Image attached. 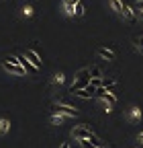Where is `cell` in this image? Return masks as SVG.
<instances>
[{
  "mask_svg": "<svg viewBox=\"0 0 143 148\" xmlns=\"http://www.w3.org/2000/svg\"><path fill=\"white\" fill-rule=\"evenodd\" d=\"M94 95H96V97H100L102 101H106L109 105H115V103H117V95H113V92H111V88H104V86H98Z\"/></svg>",
  "mask_w": 143,
  "mask_h": 148,
  "instance_id": "5b68a950",
  "label": "cell"
},
{
  "mask_svg": "<svg viewBox=\"0 0 143 148\" xmlns=\"http://www.w3.org/2000/svg\"><path fill=\"white\" fill-rule=\"evenodd\" d=\"M76 2L78 0H63V10L67 16H76Z\"/></svg>",
  "mask_w": 143,
  "mask_h": 148,
  "instance_id": "52a82bcc",
  "label": "cell"
},
{
  "mask_svg": "<svg viewBox=\"0 0 143 148\" xmlns=\"http://www.w3.org/2000/svg\"><path fill=\"white\" fill-rule=\"evenodd\" d=\"M90 76H92V78H102L104 74H102V70H100L98 66H92V68H90Z\"/></svg>",
  "mask_w": 143,
  "mask_h": 148,
  "instance_id": "5bb4252c",
  "label": "cell"
},
{
  "mask_svg": "<svg viewBox=\"0 0 143 148\" xmlns=\"http://www.w3.org/2000/svg\"><path fill=\"white\" fill-rule=\"evenodd\" d=\"M129 115H131V119H141V109L139 107H131L129 109Z\"/></svg>",
  "mask_w": 143,
  "mask_h": 148,
  "instance_id": "9a60e30c",
  "label": "cell"
},
{
  "mask_svg": "<svg viewBox=\"0 0 143 148\" xmlns=\"http://www.w3.org/2000/svg\"><path fill=\"white\" fill-rule=\"evenodd\" d=\"M63 117H65V115H61V113H51V117H49V119H51V123H61V121H63Z\"/></svg>",
  "mask_w": 143,
  "mask_h": 148,
  "instance_id": "e0dca14e",
  "label": "cell"
},
{
  "mask_svg": "<svg viewBox=\"0 0 143 148\" xmlns=\"http://www.w3.org/2000/svg\"><path fill=\"white\" fill-rule=\"evenodd\" d=\"M123 16L127 18V21H135V16H137V12H133V8L131 6H127L125 4V10H123Z\"/></svg>",
  "mask_w": 143,
  "mask_h": 148,
  "instance_id": "7c38bea8",
  "label": "cell"
},
{
  "mask_svg": "<svg viewBox=\"0 0 143 148\" xmlns=\"http://www.w3.org/2000/svg\"><path fill=\"white\" fill-rule=\"evenodd\" d=\"M115 84H117L115 78H111V76H102V84H100V86H104V88H113Z\"/></svg>",
  "mask_w": 143,
  "mask_h": 148,
  "instance_id": "4fadbf2b",
  "label": "cell"
},
{
  "mask_svg": "<svg viewBox=\"0 0 143 148\" xmlns=\"http://www.w3.org/2000/svg\"><path fill=\"white\" fill-rule=\"evenodd\" d=\"M10 132V121L6 117H0V134H8Z\"/></svg>",
  "mask_w": 143,
  "mask_h": 148,
  "instance_id": "8fae6325",
  "label": "cell"
},
{
  "mask_svg": "<svg viewBox=\"0 0 143 148\" xmlns=\"http://www.w3.org/2000/svg\"><path fill=\"white\" fill-rule=\"evenodd\" d=\"M21 10H23V14H25V16H31V14H33V6H31V4H27V6H23Z\"/></svg>",
  "mask_w": 143,
  "mask_h": 148,
  "instance_id": "ffe728a7",
  "label": "cell"
},
{
  "mask_svg": "<svg viewBox=\"0 0 143 148\" xmlns=\"http://www.w3.org/2000/svg\"><path fill=\"white\" fill-rule=\"evenodd\" d=\"M90 68H82L78 70V74L74 76V82H72V88L69 90H76V88H86L88 84H90Z\"/></svg>",
  "mask_w": 143,
  "mask_h": 148,
  "instance_id": "7a4b0ae2",
  "label": "cell"
},
{
  "mask_svg": "<svg viewBox=\"0 0 143 148\" xmlns=\"http://www.w3.org/2000/svg\"><path fill=\"white\" fill-rule=\"evenodd\" d=\"M31 2H35V0H31Z\"/></svg>",
  "mask_w": 143,
  "mask_h": 148,
  "instance_id": "d4e9b609",
  "label": "cell"
},
{
  "mask_svg": "<svg viewBox=\"0 0 143 148\" xmlns=\"http://www.w3.org/2000/svg\"><path fill=\"white\" fill-rule=\"evenodd\" d=\"M65 76H63V72H57V74H53V84H63Z\"/></svg>",
  "mask_w": 143,
  "mask_h": 148,
  "instance_id": "2e32d148",
  "label": "cell"
},
{
  "mask_svg": "<svg viewBox=\"0 0 143 148\" xmlns=\"http://www.w3.org/2000/svg\"><path fill=\"white\" fill-rule=\"evenodd\" d=\"M109 2H111V8H113L115 12L123 14V10H125V4L121 2V0H109Z\"/></svg>",
  "mask_w": 143,
  "mask_h": 148,
  "instance_id": "30bf717a",
  "label": "cell"
},
{
  "mask_svg": "<svg viewBox=\"0 0 143 148\" xmlns=\"http://www.w3.org/2000/svg\"><path fill=\"white\" fill-rule=\"evenodd\" d=\"M135 12H137V16H139L141 21H143V10H135Z\"/></svg>",
  "mask_w": 143,
  "mask_h": 148,
  "instance_id": "7402d4cb",
  "label": "cell"
},
{
  "mask_svg": "<svg viewBox=\"0 0 143 148\" xmlns=\"http://www.w3.org/2000/svg\"><path fill=\"white\" fill-rule=\"evenodd\" d=\"M98 56L100 58H106L109 62H113L117 56H115V51H111V49H106V47H98Z\"/></svg>",
  "mask_w": 143,
  "mask_h": 148,
  "instance_id": "9c48e42d",
  "label": "cell"
},
{
  "mask_svg": "<svg viewBox=\"0 0 143 148\" xmlns=\"http://www.w3.org/2000/svg\"><path fill=\"white\" fill-rule=\"evenodd\" d=\"M16 58H19V64H21V66H23V68H25L27 72H35V70H37V68L33 66V62H31V60L27 58L25 53H23V56H16Z\"/></svg>",
  "mask_w": 143,
  "mask_h": 148,
  "instance_id": "ba28073f",
  "label": "cell"
},
{
  "mask_svg": "<svg viewBox=\"0 0 143 148\" xmlns=\"http://www.w3.org/2000/svg\"><path fill=\"white\" fill-rule=\"evenodd\" d=\"M51 109H53V113H61L65 117H78V109L72 105H65V103H55Z\"/></svg>",
  "mask_w": 143,
  "mask_h": 148,
  "instance_id": "277c9868",
  "label": "cell"
},
{
  "mask_svg": "<svg viewBox=\"0 0 143 148\" xmlns=\"http://www.w3.org/2000/svg\"><path fill=\"white\" fill-rule=\"evenodd\" d=\"M59 148H72V146H69V142H63V144H61Z\"/></svg>",
  "mask_w": 143,
  "mask_h": 148,
  "instance_id": "603a6c76",
  "label": "cell"
},
{
  "mask_svg": "<svg viewBox=\"0 0 143 148\" xmlns=\"http://www.w3.org/2000/svg\"><path fill=\"white\" fill-rule=\"evenodd\" d=\"M2 68L6 70V72H10V74H16V76H27V70L19 64V58L16 60H2Z\"/></svg>",
  "mask_w": 143,
  "mask_h": 148,
  "instance_id": "3957f363",
  "label": "cell"
},
{
  "mask_svg": "<svg viewBox=\"0 0 143 148\" xmlns=\"http://www.w3.org/2000/svg\"><path fill=\"white\" fill-rule=\"evenodd\" d=\"M76 16H84V4H82V0L76 2Z\"/></svg>",
  "mask_w": 143,
  "mask_h": 148,
  "instance_id": "d6986e66",
  "label": "cell"
},
{
  "mask_svg": "<svg viewBox=\"0 0 143 148\" xmlns=\"http://www.w3.org/2000/svg\"><path fill=\"white\" fill-rule=\"evenodd\" d=\"M25 56H27V58H29V60L33 62V66L37 68V70H39V68L43 66V60L39 58V53H37V51H33V49H25Z\"/></svg>",
  "mask_w": 143,
  "mask_h": 148,
  "instance_id": "8992f818",
  "label": "cell"
},
{
  "mask_svg": "<svg viewBox=\"0 0 143 148\" xmlns=\"http://www.w3.org/2000/svg\"><path fill=\"white\" fill-rule=\"evenodd\" d=\"M90 84H92V86H96V88H98V86H100V84H102V78H90Z\"/></svg>",
  "mask_w": 143,
  "mask_h": 148,
  "instance_id": "44dd1931",
  "label": "cell"
},
{
  "mask_svg": "<svg viewBox=\"0 0 143 148\" xmlns=\"http://www.w3.org/2000/svg\"><path fill=\"white\" fill-rule=\"evenodd\" d=\"M72 136H74V140H84V138H88V140H92L94 146H102V140L92 132L90 127H86V125H78V127H74V130H72Z\"/></svg>",
  "mask_w": 143,
  "mask_h": 148,
  "instance_id": "6da1fadb",
  "label": "cell"
},
{
  "mask_svg": "<svg viewBox=\"0 0 143 148\" xmlns=\"http://www.w3.org/2000/svg\"><path fill=\"white\" fill-rule=\"evenodd\" d=\"M139 142H143V132H141V134H139Z\"/></svg>",
  "mask_w": 143,
  "mask_h": 148,
  "instance_id": "cb8c5ba5",
  "label": "cell"
},
{
  "mask_svg": "<svg viewBox=\"0 0 143 148\" xmlns=\"http://www.w3.org/2000/svg\"><path fill=\"white\" fill-rule=\"evenodd\" d=\"M133 41H135V45H137V49L143 53V35H139V37H133Z\"/></svg>",
  "mask_w": 143,
  "mask_h": 148,
  "instance_id": "ac0fdd59",
  "label": "cell"
}]
</instances>
